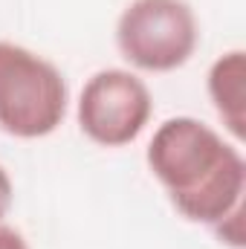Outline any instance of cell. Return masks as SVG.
<instances>
[{
	"label": "cell",
	"instance_id": "obj_1",
	"mask_svg": "<svg viewBox=\"0 0 246 249\" xmlns=\"http://www.w3.org/2000/svg\"><path fill=\"white\" fill-rule=\"evenodd\" d=\"M148 168L168 188L177 212L194 223H220L244 203L246 162L211 124L171 116L148 142Z\"/></svg>",
	"mask_w": 246,
	"mask_h": 249
},
{
	"label": "cell",
	"instance_id": "obj_2",
	"mask_svg": "<svg viewBox=\"0 0 246 249\" xmlns=\"http://www.w3.org/2000/svg\"><path fill=\"white\" fill-rule=\"evenodd\" d=\"M67 113V81L44 55L0 41V127L20 139L53 133Z\"/></svg>",
	"mask_w": 246,
	"mask_h": 249
},
{
	"label": "cell",
	"instance_id": "obj_3",
	"mask_svg": "<svg viewBox=\"0 0 246 249\" xmlns=\"http://www.w3.org/2000/svg\"><path fill=\"white\" fill-rule=\"evenodd\" d=\"M197 41V15L185 0H130L116 20L122 58L148 72L183 67L194 55Z\"/></svg>",
	"mask_w": 246,
	"mask_h": 249
},
{
	"label": "cell",
	"instance_id": "obj_4",
	"mask_svg": "<svg viewBox=\"0 0 246 249\" xmlns=\"http://www.w3.org/2000/svg\"><path fill=\"white\" fill-rule=\"evenodd\" d=\"M154 99L148 84L130 70H99L87 78L78 96L81 130L105 148L133 142L151 119Z\"/></svg>",
	"mask_w": 246,
	"mask_h": 249
},
{
	"label": "cell",
	"instance_id": "obj_5",
	"mask_svg": "<svg viewBox=\"0 0 246 249\" xmlns=\"http://www.w3.org/2000/svg\"><path fill=\"white\" fill-rule=\"evenodd\" d=\"M209 96L220 113L223 124L244 139L246 133V55L244 50H232L220 55L209 70Z\"/></svg>",
	"mask_w": 246,
	"mask_h": 249
},
{
	"label": "cell",
	"instance_id": "obj_6",
	"mask_svg": "<svg viewBox=\"0 0 246 249\" xmlns=\"http://www.w3.org/2000/svg\"><path fill=\"white\" fill-rule=\"evenodd\" d=\"M217 235L235 247H244V203H238L220 223H214Z\"/></svg>",
	"mask_w": 246,
	"mask_h": 249
},
{
	"label": "cell",
	"instance_id": "obj_7",
	"mask_svg": "<svg viewBox=\"0 0 246 249\" xmlns=\"http://www.w3.org/2000/svg\"><path fill=\"white\" fill-rule=\"evenodd\" d=\"M0 249H29V244H26V238L18 229L0 223Z\"/></svg>",
	"mask_w": 246,
	"mask_h": 249
},
{
	"label": "cell",
	"instance_id": "obj_8",
	"mask_svg": "<svg viewBox=\"0 0 246 249\" xmlns=\"http://www.w3.org/2000/svg\"><path fill=\"white\" fill-rule=\"evenodd\" d=\"M12 194H15V188H12V180H9L6 168L0 165V220H3V214L9 212V206H12Z\"/></svg>",
	"mask_w": 246,
	"mask_h": 249
}]
</instances>
